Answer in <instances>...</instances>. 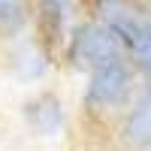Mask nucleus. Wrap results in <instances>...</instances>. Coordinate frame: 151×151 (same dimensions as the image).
I'll return each mask as SVG.
<instances>
[{
	"label": "nucleus",
	"instance_id": "nucleus-1",
	"mask_svg": "<svg viewBox=\"0 0 151 151\" xmlns=\"http://www.w3.org/2000/svg\"><path fill=\"white\" fill-rule=\"evenodd\" d=\"M97 21L118 36L127 60L151 82V12L136 0H94Z\"/></svg>",
	"mask_w": 151,
	"mask_h": 151
},
{
	"label": "nucleus",
	"instance_id": "nucleus-2",
	"mask_svg": "<svg viewBox=\"0 0 151 151\" xmlns=\"http://www.w3.org/2000/svg\"><path fill=\"white\" fill-rule=\"evenodd\" d=\"M136 79H139V73H136V67L127 58L88 73V85H85V94H82L85 112L88 115H109V112L127 109L133 103L136 91H139Z\"/></svg>",
	"mask_w": 151,
	"mask_h": 151
},
{
	"label": "nucleus",
	"instance_id": "nucleus-3",
	"mask_svg": "<svg viewBox=\"0 0 151 151\" xmlns=\"http://www.w3.org/2000/svg\"><path fill=\"white\" fill-rule=\"evenodd\" d=\"M64 58L76 73H94L127 55H124V45L118 42V36L103 21L94 18V21H76L70 27L64 40Z\"/></svg>",
	"mask_w": 151,
	"mask_h": 151
},
{
	"label": "nucleus",
	"instance_id": "nucleus-4",
	"mask_svg": "<svg viewBox=\"0 0 151 151\" xmlns=\"http://www.w3.org/2000/svg\"><path fill=\"white\" fill-rule=\"evenodd\" d=\"M21 115H24V124L30 127V133L40 136V139H52V136L64 133V127H67L64 103H60V97L52 94V91H42V94L30 97L27 103L21 106Z\"/></svg>",
	"mask_w": 151,
	"mask_h": 151
},
{
	"label": "nucleus",
	"instance_id": "nucleus-5",
	"mask_svg": "<svg viewBox=\"0 0 151 151\" xmlns=\"http://www.w3.org/2000/svg\"><path fill=\"white\" fill-rule=\"evenodd\" d=\"M121 142L130 151L151 148V82L136 91L133 103L127 106V115L121 121Z\"/></svg>",
	"mask_w": 151,
	"mask_h": 151
},
{
	"label": "nucleus",
	"instance_id": "nucleus-6",
	"mask_svg": "<svg viewBox=\"0 0 151 151\" xmlns=\"http://www.w3.org/2000/svg\"><path fill=\"white\" fill-rule=\"evenodd\" d=\"M40 3V18L45 33L64 42L70 27L76 24V0H36Z\"/></svg>",
	"mask_w": 151,
	"mask_h": 151
},
{
	"label": "nucleus",
	"instance_id": "nucleus-7",
	"mask_svg": "<svg viewBox=\"0 0 151 151\" xmlns=\"http://www.w3.org/2000/svg\"><path fill=\"white\" fill-rule=\"evenodd\" d=\"M15 67H18V79H40V76L48 70V55L40 52L36 45H24L15 55Z\"/></svg>",
	"mask_w": 151,
	"mask_h": 151
},
{
	"label": "nucleus",
	"instance_id": "nucleus-8",
	"mask_svg": "<svg viewBox=\"0 0 151 151\" xmlns=\"http://www.w3.org/2000/svg\"><path fill=\"white\" fill-rule=\"evenodd\" d=\"M21 3H24V0H0V21L18 18L21 15Z\"/></svg>",
	"mask_w": 151,
	"mask_h": 151
}]
</instances>
